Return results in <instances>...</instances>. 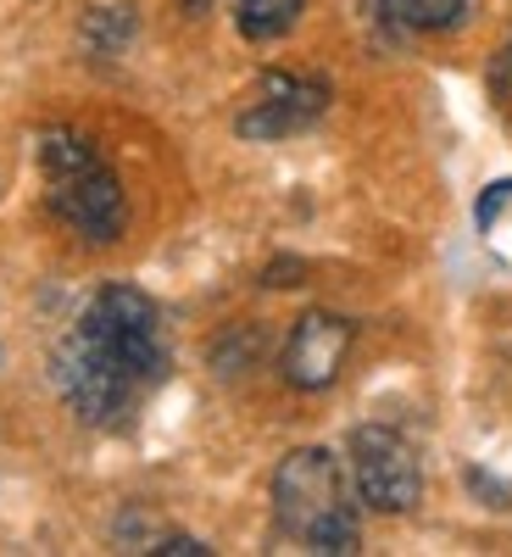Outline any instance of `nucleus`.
<instances>
[{"instance_id": "1", "label": "nucleus", "mask_w": 512, "mask_h": 557, "mask_svg": "<svg viewBox=\"0 0 512 557\" xmlns=\"http://www.w3.org/2000/svg\"><path fill=\"white\" fill-rule=\"evenodd\" d=\"M167 330L146 290L107 285L89 296L73 335L57 346V391L96 430L128 424L139 396L167 380Z\"/></svg>"}, {"instance_id": "2", "label": "nucleus", "mask_w": 512, "mask_h": 557, "mask_svg": "<svg viewBox=\"0 0 512 557\" xmlns=\"http://www.w3.org/2000/svg\"><path fill=\"white\" fill-rule=\"evenodd\" d=\"M273 519L317 557H351L362 546L357 491L329 446H301L273 469Z\"/></svg>"}, {"instance_id": "3", "label": "nucleus", "mask_w": 512, "mask_h": 557, "mask_svg": "<svg viewBox=\"0 0 512 557\" xmlns=\"http://www.w3.org/2000/svg\"><path fill=\"white\" fill-rule=\"evenodd\" d=\"M39 173H45V201L51 212L89 246H112L128 223L123 184L96 151V139L73 128H45L39 134Z\"/></svg>"}, {"instance_id": "4", "label": "nucleus", "mask_w": 512, "mask_h": 557, "mask_svg": "<svg viewBox=\"0 0 512 557\" xmlns=\"http://www.w3.org/2000/svg\"><path fill=\"white\" fill-rule=\"evenodd\" d=\"M346 474L351 491L367 513H412L417 496H424V469H417V451L401 430L390 424H362L346 441Z\"/></svg>"}, {"instance_id": "5", "label": "nucleus", "mask_w": 512, "mask_h": 557, "mask_svg": "<svg viewBox=\"0 0 512 557\" xmlns=\"http://www.w3.org/2000/svg\"><path fill=\"white\" fill-rule=\"evenodd\" d=\"M351 346H357V323L346 312L312 307L296 318L285 351H278V374H285L290 391H329L340 380Z\"/></svg>"}, {"instance_id": "6", "label": "nucleus", "mask_w": 512, "mask_h": 557, "mask_svg": "<svg viewBox=\"0 0 512 557\" xmlns=\"http://www.w3.org/2000/svg\"><path fill=\"white\" fill-rule=\"evenodd\" d=\"M323 112H329V84H323V78L267 73L246 96L235 128H240V139H290V134L312 128Z\"/></svg>"}, {"instance_id": "7", "label": "nucleus", "mask_w": 512, "mask_h": 557, "mask_svg": "<svg viewBox=\"0 0 512 557\" xmlns=\"http://www.w3.org/2000/svg\"><path fill=\"white\" fill-rule=\"evenodd\" d=\"M307 12V0H235V28L251 39V45H267V39H285Z\"/></svg>"}, {"instance_id": "8", "label": "nucleus", "mask_w": 512, "mask_h": 557, "mask_svg": "<svg viewBox=\"0 0 512 557\" xmlns=\"http://www.w3.org/2000/svg\"><path fill=\"white\" fill-rule=\"evenodd\" d=\"M385 17L412 28V34H446L469 17V0H379Z\"/></svg>"}, {"instance_id": "9", "label": "nucleus", "mask_w": 512, "mask_h": 557, "mask_svg": "<svg viewBox=\"0 0 512 557\" xmlns=\"http://www.w3.org/2000/svg\"><path fill=\"white\" fill-rule=\"evenodd\" d=\"M512 201V178H496L490 190H485V201H479V228H490L496 223V212Z\"/></svg>"}, {"instance_id": "10", "label": "nucleus", "mask_w": 512, "mask_h": 557, "mask_svg": "<svg viewBox=\"0 0 512 557\" xmlns=\"http://www.w3.org/2000/svg\"><path fill=\"white\" fill-rule=\"evenodd\" d=\"M151 552H162V557H207L212 546H201V541H190V535H167V541L151 546Z\"/></svg>"}, {"instance_id": "11", "label": "nucleus", "mask_w": 512, "mask_h": 557, "mask_svg": "<svg viewBox=\"0 0 512 557\" xmlns=\"http://www.w3.org/2000/svg\"><path fill=\"white\" fill-rule=\"evenodd\" d=\"M262 285H301V262H273L262 273Z\"/></svg>"}, {"instance_id": "12", "label": "nucleus", "mask_w": 512, "mask_h": 557, "mask_svg": "<svg viewBox=\"0 0 512 557\" xmlns=\"http://www.w3.org/2000/svg\"><path fill=\"white\" fill-rule=\"evenodd\" d=\"M501 84H507V89H512V39H507V45H501Z\"/></svg>"}]
</instances>
